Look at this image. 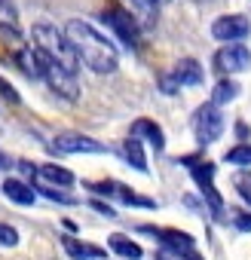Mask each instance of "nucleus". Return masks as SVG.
I'll use <instances>...</instances> for the list:
<instances>
[{"instance_id":"f257e3e1","label":"nucleus","mask_w":251,"mask_h":260,"mask_svg":"<svg viewBox=\"0 0 251 260\" xmlns=\"http://www.w3.org/2000/svg\"><path fill=\"white\" fill-rule=\"evenodd\" d=\"M65 34L80 58L83 68H89L92 74H113L119 68V52L113 46L110 37H104L92 22H83V19H71L65 25Z\"/></svg>"},{"instance_id":"f03ea898","label":"nucleus","mask_w":251,"mask_h":260,"mask_svg":"<svg viewBox=\"0 0 251 260\" xmlns=\"http://www.w3.org/2000/svg\"><path fill=\"white\" fill-rule=\"evenodd\" d=\"M31 46H34L37 52H43L49 61L61 64L65 71L77 74L80 58H77V52H74V46H71L68 34H65V31H58L55 25H49V22H37V25L31 28Z\"/></svg>"},{"instance_id":"7ed1b4c3","label":"nucleus","mask_w":251,"mask_h":260,"mask_svg":"<svg viewBox=\"0 0 251 260\" xmlns=\"http://www.w3.org/2000/svg\"><path fill=\"white\" fill-rule=\"evenodd\" d=\"M178 162L190 172V178H193V184H196L199 196L205 199L208 211H211L214 217H227V211H224V196H221V193H217V187H214V172H217V169H214V162H208L202 150L187 153V156H181Z\"/></svg>"},{"instance_id":"20e7f679","label":"nucleus","mask_w":251,"mask_h":260,"mask_svg":"<svg viewBox=\"0 0 251 260\" xmlns=\"http://www.w3.org/2000/svg\"><path fill=\"white\" fill-rule=\"evenodd\" d=\"M190 122H193V138H196L199 150H205L208 144H214V141L224 135V128H227L221 107L211 104V101L199 104V107L193 110V119H190Z\"/></svg>"},{"instance_id":"39448f33","label":"nucleus","mask_w":251,"mask_h":260,"mask_svg":"<svg viewBox=\"0 0 251 260\" xmlns=\"http://www.w3.org/2000/svg\"><path fill=\"white\" fill-rule=\"evenodd\" d=\"M86 190H92V193H98L104 199H113L119 205H129V208H147V211L156 208V199H150V196H144V193H138L132 187H125L119 181H89Z\"/></svg>"},{"instance_id":"423d86ee","label":"nucleus","mask_w":251,"mask_h":260,"mask_svg":"<svg viewBox=\"0 0 251 260\" xmlns=\"http://www.w3.org/2000/svg\"><path fill=\"white\" fill-rule=\"evenodd\" d=\"M49 150L55 156H98V153H107V144L83 132H61L49 141Z\"/></svg>"},{"instance_id":"0eeeda50","label":"nucleus","mask_w":251,"mask_h":260,"mask_svg":"<svg viewBox=\"0 0 251 260\" xmlns=\"http://www.w3.org/2000/svg\"><path fill=\"white\" fill-rule=\"evenodd\" d=\"M101 22L107 25V31L125 46V49H132V52H138L141 49V43H144V31L132 22V16H125L119 7H110V10H104L101 13Z\"/></svg>"},{"instance_id":"6e6552de","label":"nucleus","mask_w":251,"mask_h":260,"mask_svg":"<svg viewBox=\"0 0 251 260\" xmlns=\"http://www.w3.org/2000/svg\"><path fill=\"white\" fill-rule=\"evenodd\" d=\"M211 37L224 46V43H245L251 37V19L242 13H224L211 22Z\"/></svg>"},{"instance_id":"1a4fd4ad","label":"nucleus","mask_w":251,"mask_h":260,"mask_svg":"<svg viewBox=\"0 0 251 260\" xmlns=\"http://www.w3.org/2000/svg\"><path fill=\"white\" fill-rule=\"evenodd\" d=\"M40 55H43V52H40ZM43 80L49 83V89H52L58 98H65V101H77V98H80V80H77V74L65 71L61 64L49 61L46 55H43Z\"/></svg>"},{"instance_id":"9d476101","label":"nucleus","mask_w":251,"mask_h":260,"mask_svg":"<svg viewBox=\"0 0 251 260\" xmlns=\"http://www.w3.org/2000/svg\"><path fill=\"white\" fill-rule=\"evenodd\" d=\"M214 68L224 74V77H236V74H245L251 68V49L245 43H224L217 52H214Z\"/></svg>"},{"instance_id":"9b49d317","label":"nucleus","mask_w":251,"mask_h":260,"mask_svg":"<svg viewBox=\"0 0 251 260\" xmlns=\"http://www.w3.org/2000/svg\"><path fill=\"white\" fill-rule=\"evenodd\" d=\"M116 7L125 16H132V22L144 34L156 31V25H160V4H156V0H116Z\"/></svg>"},{"instance_id":"f8f14e48","label":"nucleus","mask_w":251,"mask_h":260,"mask_svg":"<svg viewBox=\"0 0 251 260\" xmlns=\"http://www.w3.org/2000/svg\"><path fill=\"white\" fill-rule=\"evenodd\" d=\"M141 233L153 236L160 242V248H178V251H187V248H196V239L184 230H175V226H150V223H141L138 226Z\"/></svg>"},{"instance_id":"ddd939ff","label":"nucleus","mask_w":251,"mask_h":260,"mask_svg":"<svg viewBox=\"0 0 251 260\" xmlns=\"http://www.w3.org/2000/svg\"><path fill=\"white\" fill-rule=\"evenodd\" d=\"M129 135L138 138V141H144V144L153 147L156 153L166 150V132H163V125H160L156 119H150V116H138V119L129 125Z\"/></svg>"},{"instance_id":"4468645a","label":"nucleus","mask_w":251,"mask_h":260,"mask_svg":"<svg viewBox=\"0 0 251 260\" xmlns=\"http://www.w3.org/2000/svg\"><path fill=\"white\" fill-rule=\"evenodd\" d=\"M172 74L178 77L181 89H196V86H202V80H205V68H202L199 58H193V55H184V58L172 68Z\"/></svg>"},{"instance_id":"2eb2a0df","label":"nucleus","mask_w":251,"mask_h":260,"mask_svg":"<svg viewBox=\"0 0 251 260\" xmlns=\"http://www.w3.org/2000/svg\"><path fill=\"white\" fill-rule=\"evenodd\" d=\"M34 178H37L40 184H52V187H61V190H68V187L77 184L74 172L65 169V166H58V162H43V166H37V175H34Z\"/></svg>"},{"instance_id":"dca6fc26","label":"nucleus","mask_w":251,"mask_h":260,"mask_svg":"<svg viewBox=\"0 0 251 260\" xmlns=\"http://www.w3.org/2000/svg\"><path fill=\"white\" fill-rule=\"evenodd\" d=\"M61 248L68 251L71 260H104V257H107L104 248H98V245H92V242H83V239H77V236H61Z\"/></svg>"},{"instance_id":"f3484780","label":"nucleus","mask_w":251,"mask_h":260,"mask_svg":"<svg viewBox=\"0 0 251 260\" xmlns=\"http://www.w3.org/2000/svg\"><path fill=\"white\" fill-rule=\"evenodd\" d=\"M0 190H4V196H7L10 202H16V205H22V208H28V205L37 202L34 184H28V181H22V178H7Z\"/></svg>"},{"instance_id":"a211bd4d","label":"nucleus","mask_w":251,"mask_h":260,"mask_svg":"<svg viewBox=\"0 0 251 260\" xmlns=\"http://www.w3.org/2000/svg\"><path fill=\"white\" fill-rule=\"evenodd\" d=\"M119 156L125 159V166H132V169L141 172V175L150 172V166H147V153H144V141H138V138H132V135L119 144Z\"/></svg>"},{"instance_id":"6ab92c4d","label":"nucleus","mask_w":251,"mask_h":260,"mask_svg":"<svg viewBox=\"0 0 251 260\" xmlns=\"http://www.w3.org/2000/svg\"><path fill=\"white\" fill-rule=\"evenodd\" d=\"M107 248L119 257V260H141L144 257V248L125 233H110L107 236Z\"/></svg>"},{"instance_id":"aec40b11","label":"nucleus","mask_w":251,"mask_h":260,"mask_svg":"<svg viewBox=\"0 0 251 260\" xmlns=\"http://www.w3.org/2000/svg\"><path fill=\"white\" fill-rule=\"evenodd\" d=\"M0 34L7 40H19L22 37V25H19V13L10 0H0Z\"/></svg>"},{"instance_id":"412c9836","label":"nucleus","mask_w":251,"mask_h":260,"mask_svg":"<svg viewBox=\"0 0 251 260\" xmlns=\"http://www.w3.org/2000/svg\"><path fill=\"white\" fill-rule=\"evenodd\" d=\"M16 64L31 77V80H43V55L34 49V46H25L16 52Z\"/></svg>"},{"instance_id":"4be33fe9","label":"nucleus","mask_w":251,"mask_h":260,"mask_svg":"<svg viewBox=\"0 0 251 260\" xmlns=\"http://www.w3.org/2000/svg\"><path fill=\"white\" fill-rule=\"evenodd\" d=\"M236 98H239V83L230 80V77L217 80V83L211 86V95H208V101L217 104V107H224V104H230V101H236Z\"/></svg>"},{"instance_id":"5701e85b","label":"nucleus","mask_w":251,"mask_h":260,"mask_svg":"<svg viewBox=\"0 0 251 260\" xmlns=\"http://www.w3.org/2000/svg\"><path fill=\"white\" fill-rule=\"evenodd\" d=\"M224 162H227V166H236V169H248V166H251V141L233 144V147L224 153Z\"/></svg>"},{"instance_id":"b1692460","label":"nucleus","mask_w":251,"mask_h":260,"mask_svg":"<svg viewBox=\"0 0 251 260\" xmlns=\"http://www.w3.org/2000/svg\"><path fill=\"white\" fill-rule=\"evenodd\" d=\"M34 190H37V193H43L49 202H58V205H77V199H74L68 190H61V187H52V184H40V181H37V184H34Z\"/></svg>"},{"instance_id":"393cba45","label":"nucleus","mask_w":251,"mask_h":260,"mask_svg":"<svg viewBox=\"0 0 251 260\" xmlns=\"http://www.w3.org/2000/svg\"><path fill=\"white\" fill-rule=\"evenodd\" d=\"M153 260H205L196 248H187V251H178V248H156Z\"/></svg>"},{"instance_id":"a878e982","label":"nucleus","mask_w":251,"mask_h":260,"mask_svg":"<svg viewBox=\"0 0 251 260\" xmlns=\"http://www.w3.org/2000/svg\"><path fill=\"white\" fill-rule=\"evenodd\" d=\"M233 190H236L239 199L251 208V172H248V169H242V172L233 175Z\"/></svg>"},{"instance_id":"bb28decb","label":"nucleus","mask_w":251,"mask_h":260,"mask_svg":"<svg viewBox=\"0 0 251 260\" xmlns=\"http://www.w3.org/2000/svg\"><path fill=\"white\" fill-rule=\"evenodd\" d=\"M0 98H4L10 107H19L22 104V95H19V89L7 80V77H0Z\"/></svg>"},{"instance_id":"cd10ccee","label":"nucleus","mask_w":251,"mask_h":260,"mask_svg":"<svg viewBox=\"0 0 251 260\" xmlns=\"http://www.w3.org/2000/svg\"><path fill=\"white\" fill-rule=\"evenodd\" d=\"M156 86H160L163 95H178V92H181V83H178V77H175L172 71H163L160 80H156Z\"/></svg>"},{"instance_id":"c85d7f7f","label":"nucleus","mask_w":251,"mask_h":260,"mask_svg":"<svg viewBox=\"0 0 251 260\" xmlns=\"http://www.w3.org/2000/svg\"><path fill=\"white\" fill-rule=\"evenodd\" d=\"M19 245V230L10 223H0V248H16Z\"/></svg>"},{"instance_id":"c756f323","label":"nucleus","mask_w":251,"mask_h":260,"mask_svg":"<svg viewBox=\"0 0 251 260\" xmlns=\"http://www.w3.org/2000/svg\"><path fill=\"white\" fill-rule=\"evenodd\" d=\"M230 220H233V226H236V230H242V233H251V208H248V211H242V208L230 211Z\"/></svg>"},{"instance_id":"7c9ffc66","label":"nucleus","mask_w":251,"mask_h":260,"mask_svg":"<svg viewBox=\"0 0 251 260\" xmlns=\"http://www.w3.org/2000/svg\"><path fill=\"white\" fill-rule=\"evenodd\" d=\"M89 205L98 211V214H104V217H116V211H113V205H107L104 199H89Z\"/></svg>"},{"instance_id":"2f4dec72","label":"nucleus","mask_w":251,"mask_h":260,"mask_svg":"<svg viewBox=\"0 0 251 260\" xmlns=\"http://www.w3.org/2000/svg\"><path fill=\"white\" fill-rule=\"evenodd\" d=\"M233 132H236V138H239V141H248L251 128H248V122H245V119H236V122H233Z\"/></svg>"},{"instance_id":"473e14b6","label":"nucleus","mask_w":251,"mask_h":260,"mask_svg":"<svg viewBox=\"0 0 251 260\" xmlns=\"http://www.w3.org/2000/svg\"><path fill=\"white\" fill-rule=\"evenodd\" d=\"M13 169V159H10V153H4L0 150V172H10Z\"/></svg>"},{"instance_id":"72a5a7b5","label":"nucleus","mask_w":251,"mask_h":260,"mask_svg":"<svg viewBox=\"0 0 251 260\" xmlns=\"http://www.w3.org/2000/svg\"><path fill=\"white\" fill-rule=\"evenodd\" d=\"M156 4H160V7H163V4H169V0H156Z\"/></svg>"}]
</instances>
